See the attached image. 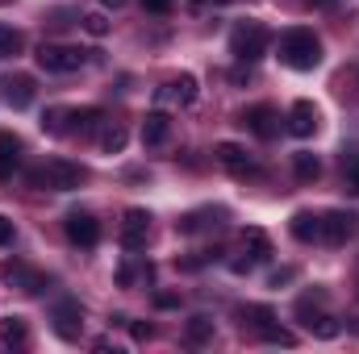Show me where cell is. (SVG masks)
Here are the masks:
<instances>
[{"label":"cell","mask_w":359,"mask_h":354,"mask_svg":"<svg viewBox=\"0 0 359 354\" xmlns=\"http://www.w3.org/2000/svg\"><path fill=\"white\" fill-rule=\"evenodd\" d=\"M284 121H288V134H292V138H313L322 117H318V104H313V100H297Z\"/></svg>","instance_id":"7c38bea8"},{"label":"cell","mask_w":359,"mask_h":354,"mask_svg":"<svg viewBox=\"0 0 359 354\" xmlns=\"http://www.w3.org/2000/svg\"><path fill=\"white\" fill-rule=\"evenodd\" d=\"M88 179V171L72 159H50L46 167L29 171V187H55V192H76Z\"/></svg>","instance_id":"7a4b0ae2"},{"label":"cell","mask_w":359,"mask_h":354,"mask_svg":"<svg viewBox=\"0 0 359 354\" xmlns=\"http://www.w3.org/2000/svg\"><path fill=\"white\" fill-rule=\"evenodd\" d=\"M34 59H38L42 71H55V76H72V71L84 67V50H76V46H59V42H42Z\"/></svg>","instance_id":"277c9868"},{"label":"cell","mask_w":359,"mask_h":354,"mask_svg":"<svg viewBox=\"0 0 359 354\" xmlns=\"http://www.w3.org/2000/svg\"><path fill=\"white\" fill-rule=\"evenodd\" d=\"M322 300H326V292L301 296V300H297V317H301V325H305L309 334H318V338H334V334H339V321L322 313Z\"/></svg>","instance_id":"5b68a950"},{"label":"cell","mask_w":359,"mask_h":354,"mask_svg":"<svg viewBox=\"0 0 359 354\" xmlns=\"http://www.w3.org/2000/svg\"><path fill=\"white\" fill-rule=\"evenodd\" d=\"M238 125H247L255 138L271 142V138L280 134V113H276L271 104H251V108H243V113H238Z\"/></svg>","instance_id":"ba28073f"},{"label":"cell","mask_w":359,"mask_h":354,"mask_svg":"<svg viewBox=\"0 0 359 354\" xmlns=\"http://www.w3.org/2000/svg\"><path fill=\"white\" fill-rule=\"evenodd\" d=\"M134 279H138V267H134V263H121V267H117V283H121V288H130Z\"/></svg>","instance_id":"4dcf8cb0"},{"label":"cell","mask_w":359,"mask_h":354,"mask_svg":"<svg viewBox=\"0 0 359 354\" xmlns=\"http://www.w3.org/2000/svg\"><path fill=\"white\" fill-rule=\"evenodd\" d=\"M0 342H4V346H25V342H29L25 317H4V321H0Z\"/></svg>","instance_id":"603a6c76"},{"label":"cell","mask_w":359,"mask_h":354,"mask_svg":"<svg viewBox=\"0 0 359 354\" xmlns=\"http://www.w3.org/2000/svg\"><path fill=\"white\" fill-rule=\"evenodd\" d=\"M67 17H72V13H67V8H55V13H50V25H55V29H63V25H72V21H67Z\"/></svg>","instance_id":"8d00e7d4"},{"label":"cell","mask_w":359,"mask_h":354,"mask_svg":"<svg viewBox=\"0 0 359 354\" xmlns=\"http://www.w3.org/2000/svg\"><path fill=\"white\" fill-rule=\"evenodd\" d=\"M50 321H55V334H59L63 342H76V338L84 334V309H80V300H72V296L55 300Z\"/></svg>","instance_id":"8992f818"},{"label":"cell","mask_w":359,"mask_h":354,"mask_svg":"<svg viewBox=\"0 0 359 354\" xmlns=\"http://www.w3.org/2000/svg\"><path fill=\"white\" fill-rule=\"evenodd\" d=\"M288 229H292L297 242H318V238H322V217H318V213H292Z\"/></svg>","instance_id":"ac0fdd59"},{"label":"cell","mask_w":359,"mask_h":354,"mask_svg":"<svg viewBox=\"0 0 359 354\" xmlns=\"http://www.w3.org/2000/svg\"><path fill=\"white\" fill-rule=\"evenodd\" d=\"M159 100H172V104H196V80L192 76H176L159 88Z\"/></svg>","instance_id":"2e32d148"},{"label":"cell","mask_w":359,"mask_h":354,"mask_svg":"<svg viewBox=\"0 0 359 354\" xmlns=\"http://www.w3.org/2000/svg\"><path fill=\"white\" fill-rule=\"evenodd\" d=\"M268 42H271V34L259 25V21H238V25L230 29V50H234V59H243V63L264 59Z\"/></svg>","instance_id":"3957f363"},{"label":"cell","mask_w":359,"mask_h":354,"mask_svg":"<svg viewBox=\"0 0 359 354\" xmlns=\"http://www.w3.org/2000/svg\"><path fill=\"white\" fill-rule=\"evenodd\" d=\"M213 4H226V0H213Z\"/></svg>","instance_id":"f35d334b"},{"label":"cell","mask_w":359,"mask_h":354,"mask_svg":"<svg viewBox=\"0 0 359 354\" xmlns=\"http://www.w3.org/2000/svg\"><path fill=\"white\" fill-rule=\"evenodd\" d=\"M130 334H134V342H147L155 330H151V325H142V321H134V325H130Z\"/></svg>","instance_id":"e575fe53"},{"label":"cell","mask_w":359,"mask_h":354,"mask_svg":"<svg viewBox=\"0 0 359 354\" xmlns=\"http://www.w3.org/2000/svg\"><path fill=\"white\" fill-rule=\"evenodd\" d=\"M100 4H104V8H121L126 0H100Z\"/></svg>","instance_id":"74e56055"},{"label":"cell","mask_w":359,"mask_h":354,"mask_svg":"<svg viewBox=\"0 0 359 354\" xmlns=\"http://www.w3.org/2000/svg\"><path fill=\"white\" fill-rule=\"evenodd\" d=\"M280 63L292 67V71H313L322 63V38L305 25L297 29H284L280 34Z\"/></svg>","instance_id":"6da1fadb"},{"label":"cell","mask_w":359,"mask_h":354,"mask_svg":"<svg viewBox=\"0 0 359 354\" xmlns=\"http://www.w3.org/2000/svg\"><path fill=\"white\" fill-rule=\"evenodd\" d=\"M238 321H243V330H255L259 334V330H268L271 321H276V313H271L268 304H243L238 309Z\"/></svg>","instance_id":"ffe728a7"},{"label":"cell","mask_w":359,"mask_h":354,"mask_svg":"<svg viewBox=\"0 0 359 354\" xmlns=\"http://www.w3.org/2000/svg\"><path fill=\"white\" fill-rule=\"evenodd\" d=\"M213 159H217L226 171H234V176H259V167L251 163V155H247L243 146H234V142H217V146H213Z\"/></svg>","instance_id":"4fadbf2b"},{"label":"cell","mask_w":359,"mask_h":354,"mask_svg":"<svg viewBox=\"0 0 359 354\" xmlns=\"http://www.w3.org/2000/svg\"><path fill=\"white\" fill-rule=\"evenodd\" d=\"M80 25L88 29L92 38H104V34H109V21H104V13H84V17H80Z\"/></svg>","instance_id":"f546056e"},{"label":"cell","mask_w":359,"mask_h":354,"mask_svg":"<svg viewBox=\"0 0 359 354\" xmlns=\"http://www.w3.org/2000/svg\"><path fill=\"white\" fill-rule=\"evenodd\" d=\"M172 138V117L168 113H147V121H142V142L147 146H163Z\"/></svg>","instance_id":"e0dca14e"},{"label":"cell","mask_w":359,"mask_h":354,"mask_svg":"<svg viewBox=\"0 0 359 354\" xmlns=\"http://www.w3.org/2000/svg\"><path fill=\"white\" fill-rule=\"evenodd\" d=\"M21 163V138L17 134H0V179H13Z\"/></svg>","instance_id":"d6986e66"},{"label":"cell","mask_w":359,"mask_h":354,"mask_svg":"<svg viewBox=\"0 0 359 354\" xmlns=\"http://www.w3.org/2000/svg\"><path fill=\"white\" fill-rule=\"evenodd\" d=\"M42 134H50V138H63V134H72V108H46L42 113Z\"/></svg>","instance_id":"44dd1931"},{"label":"cell","mask_w":359,"mask_h":354,"mask_svg":"<svg viewBox=\"0 0 359 354\" xmlns=\"http://www.w3.org/2000/svg\"><path fill=\"white\" fill-rule=\"evenodd\" d=\"M259 338L271 342V346H297V334H288V330H280L276 321H271L268 330H259Z\"/></svg>","instance_id":"f1b7e54d"},{"label":"cell","mask_w":359,"mask_h":354,"mask_svg":"<svg viewBox=\"0 0 359 354\" xmlns=\"http://www.w3.org/2000/svg\"><path fill=\"white\" fill-rule=\"evenodd\" d=\"M243 255H247V259H234V263H230V271H238V275H247L251 267L268 263L271 259V238L264 229H247V234H243Z\"/></svg>","instance_id":"52a82bcc"},{"label":"cell","mask_w":359,"mask_h":354,"mask_svg":"<svg viewBox=\"0 0 359 354\" xmlns=\"http://www.w3.org/2000/svg\"><path fill=\"white\" fill-rule=\"evenodd\" d=\"M292 171L301 183H313V179L322 176V163H318V155H309V150H297L292 155Z\"/></svg>","instance_id":"d4e9b609"},{"label":"cell","mask_w":359,"mask_h":354,"mask_svg":"<svg viewBox=\"0 0 359 354\" xmlns=\"http://www.w3.org/2000/svg\"><path fill=\"white\" fill-rule=\"evenodd\" d=\"M172 4H176V0H142V8H147V13H159V17L172 13Z\"/></svg>","instance_id":"d6a6232c"},{"label":"cell","mask_w":359,"mask_h":354,"mask_svg":"<svg viewBox=\"0 0 359 354\" xmlns=\"http://www.w3.org/2000/svg\"><path fill=\"white\" fill-rule=\"evenodd\" d=\"M63 229H67V238L80 246V250H92L96 242H100V221L92 217V213H67V221H63Z\"/></svg>","instance_id":"9c48e42d"},{"label":"cell","mask_w":359,"mask_h":354,"mask_svg":"<svg viewBox=\"0 0 359 354\" xmlns=\"http://www.w3.org/2000/svg\"><path fill=\"white\" fill-rule=\"evenodd\" d=\"M343 183L351 196H359V155H343Z\"/></svg>","instance_id":"83f0119b"},{"label":"cell","mask_w":359,"mask_h":354,"mask_svg":"<svg viewBox=\"0 0 359 354\" xmlns=\"http://www.w3.org/2000/svg\"><path fill=\"white\" fill-rule=\"evenodd\" d=\"M0 246H13V221L0 217Z\"/></svg>","instance_id":"d590c367"},{"label":"cell","mask_w":359,"mask_h":354,"mask_svg":"<svg viewBox=\"0 0 359 354\" xmlns=\"http://www.w3.org/2000/svg\"><path fill=\"white\" fill-rule=\"evenodd\" d=\"M0 88H4V96H8V104H13V108H29V104H34V92H38L29 76H8Z\"/></svg>","instance_id":"9a60e30c"},{"label":"cell","mask_w":359,"mask_h":354,"mask_svg":"<svg viewBox=\"0 0 359 354\" xmlns=\"http://www.w3.org/2000/svg\"><path fill=\"white\" fill-rule=\"evenodd\" d=\"M147 234H151V213L147 208H130L121 217V246L126 250H142L147 246Z\"/></svg>","instance_id":"8fae6325"},{"label":"cell","mask_w":359,"mask_h":354,"mask_svg":"<svg viewBox=\"0 0 359 354\" xmlns=\"http://www.w3.org/2000/svg\"><path fill=\"white\" fill-rule=\"evenodd\" d=\"M21 46H25L21 29H13V25H0V59H13V55H21Z\"/></svg>","instance_id":"4316f807"},{"label":"cell","mask_w":359,"mask_h":354,"mask_svg":"<svg viewBox=\"0 0 359 354\" xmlns=\"http://www.w3.org/2000/svg\"><path fill=\"white\" fill-rule=\"evenodd\" d=\"M0 279L13 283V288H21L25 296H42L46 292V275L42 271H29L25 263H0Z\"/></svg>","instance_id":"30bf717a"},{"label":"cell","mask_w":359,"mask_h":354,"mask_svg":"<svg viewBox=\"0 0 359 354\" xmlns=\"http://www.w3.org/2000/svg\"><path fill=\"white\" fill-rule=\"evenodd\" d=\"M126 142H130L126 125H121V121H104V129H100V150H104V155H121Z\"/></svg>","instance_id":"7402d4cb"},{"label":"cell","mask_w":359,"mask_h":354,"mask_svg":"<svg viewBox=\"0 0 359 354\" xmlns=\"http://www.w3.org/2000/svg\"><path fill=\"white\" fill-rule=\"evenodd\" d=\"M355 213H343V208H330L326 217H322V238L330 242V246H343L351 234H355Z\"/></svg>","instance_id":"5bb4252c"},{"label":"cell","mask_w":359,"mask_h":354,"mask_svg":"<svg viewBox=\"0 0 359 354\" xmlns=\"http://www.w3.org/2000/svg\"><path fill=\"white\" fill-rule=\"evenodd\" d=\"M184 342H188V346H205V342H213V321H209V317H192V321L184 325Z\"/></svg>","instance_id":"484cf974"},{"label":"cell","mask_w":359,"mask_h":354,"mask_svg":"<svg viewBox=\"0 0 359 354\" xmlns=\"http://www.w3.org/2000/svg\"><path fill=\"white\" fill-rule=\"evenodd\" d=\"M297 279V267H280V271H271V288H280V283H292Z\"/></svg>","instance_id":"1f68e13d"},{"label":"cell","mask_w":359,"mask_h":354,"mask_svg":"<svg viewBox=\"0 0 359 354\" xmlns=\"http://www.w3.org/2000/svg\"><path fill=\"white\" fill-rule=\"evenodd\" d=\"M100 121H104V113L100 108H72V134H80V138H88L100 129Z\"/></svg>","instance_id":"cb8c5ba5"},{"label":"cell","mask_w":359,"mask_h":354,"mask_svg":"<svg viewBox=\"0 0 359 354\" xmlns=\"http://www.w3.org/2000/svg\"><path fill=\"white\" fill-rule=\"evenodd\" d=\"M155 304H159V309H176L180 296H176V292H155Z\"/></svg>","instance_id":"836d02e7"}]
</instances>
